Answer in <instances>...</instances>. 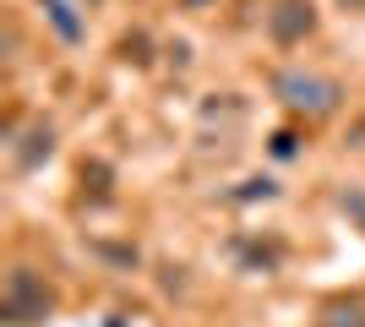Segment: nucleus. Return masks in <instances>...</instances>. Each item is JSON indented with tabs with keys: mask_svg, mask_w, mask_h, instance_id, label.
Masks as SVG:
<instances>
[{
	"mask_svg": "<svg viewBox=\"0 0 365 327\" xmlns=\"http://www.w3.org/2000/svg\"><path fill=\"white\" fill-rule=\"evenodd\" d=\"M267 88H273V98L289 109V115H300V120H327V115H338L344 98H349V88L338 77H322V71H305V66H278L273 77H267Z\"/></svg>",
	"mask_w": 365,
	"mask_h": 327,
	"instance_id": "obj_1",
	"label": "nucleus"
},
{
	"mask_svg": "<svg viewBox=\"0 0 365 327\" xmlns=\"http://www.w3.org/2000/svg\"><path fill=\"white\" fill-rule=\"evenodd\" d=\"M55 311V295L33 267H11L6 273V295H0V322L6 327H44Z\"/></svg>",
	"mask_w": 365,
	"mask_h": 327,
	"instance_id": "obj_2",
	"label": "nucleus"
},
{
	"mask_svg": "<svg viewBox=\"0 0 365 327\" xmlns=\"http://www.w3.org/2000/svg\"><path fill=\"white\" fill-rule=\"evenodd\" d=\"M262 28H267V38H273L278 49H294L322 28V11H317V0H267Z\"/></svg>",
	"mask_w": 365,
	"mask_h": 327,
	"instance_id": "obj_3",
	"label": "nucleus"
},
{
	"mask_svg": "<svg viewBox=\"0 0 365 327\" xmlns=\"http://www.w3.org/2000/svg\"><path fill=\"white\" fill-rule=\"evenodd\" d=\"M38 11H44V28L61 38L66 49H82L88 44V16L76 0H38Z\"/></svg>",
	"mask_w": 365,
	"mask_h": 327,
	"instance_id": "obj_4",
	"label": "nucleus"
},
{
	"mask_svg": "<svg viewBox=\"0 0 365 327\" xmlns=\"http://www.w3.org/2000/svg\"><path fill=\"white\" fill-rule=\"evenodd\" d=\"M49 158H55V125H49V120H33L28 137L11 142V170L16 175H33V170H44Z\"/></svg>",
	"mask_w": 365,
	"mask_h": 327,
	"instance_id": "obj_5",
	"label": "nucleus"
},
{
	"mask_svg": "<svg viewBox=\"0 0 365 327\" xmlns=\"http://www.w3.org/2000/svg\"><path fill=\"white\" fill-rule=\"evenodd\" d=\"M88 251H93V256H104L109 267H120V273H137V267H142V251L131 246V240H120V246H115V240H88Z\"/></svg>",
	"mask_w": 365,
	"mask_h": 327,
	"instance_id": "obj_6",
	"label": "nucleus"
},
{
	"mask_svg": "<svg viewBox=\"0 0 365 327\" xmlns=\"http://www.w3.org/2000/svg\"><path fill=\"white\" fill-rule=\"evenodd\" d=\"M322 327H365V300H333L322 311Z\"/></svg>",
	"mask_w": 365,
	"mask_h": 327,
	"instance_id": "obj_7",
	"label": "nucleus"
},
{
	"mask_svg": "<svg viewBox=\"0 0 365 327\" xmlns=\"http://www.w3.org/2000/svg\"><path fill=\"white\" fill-rule=\"evenodd\" d=\"M257 197H262V202H273V197H278L273 175H251V180H240V191H229V202H257Z\"/></svg>",
	"mask_w": 365,
	"mask_h": 327,
	"instance_id": "obj_8",
	"label": "nucleus"
},
{
	"mask_svg": "<svg viewBox=\"0 0 365 327\" xmlns=\"http://www.w3.org/2000/svg\"><path fill=\"white\" fill-rule=\"evenodd\" d=\"M338 207H344V213L354 218V229L365 234V191L360 186H344V191H338Z\"/></svg>",
	"mask_w": 365,
	"mask_h": 327,
	"instance_id": "obj_9",
	"label": "nucleus"
},
{
	"mask_svg": "<svg viewBox=\"0 0 365 327\" xmlns=\"http://www.w3.org/2000/svg\"><path fill=\"white\" fill-rule=\"evenodd\" d=\"M148 49H153V44H148V33H142V28H137V33H125V38H120V55H125V61H137V66H148V61H153Z\"/></svg>",
	"mask_w": 365,
	"mask_h": 327,
	"instance_id": "obj_10",
	"label": "nucleus"
},
{
	"mask_svg": "<svg viewBox=\"0 0 365 327\" xmlns=\"http://www.w3.org/2000/svg\"><path fill=\"white\" fill-rule=\"evenodd\" d=\"M267 153L273 158H300V137H294V131H273V137H267Z\"/></svg>",
	"mask_w": 365,
	"mask_h": 327,
	"instance_id": "obj_11",
	"label": "nucleus"
},
{
	"mask_svg": "<svg viewBox=\"0 0 365 327\" xmlns=\"http://www.w3.org/2000/svg\"><path fill=\"white\" fill-rule=\"evenodd\" d=\"M338 11H354V16H365V0H338Z\"/></svg>",
	"mask_w": 365,
	"mask_h": 327,
	"instance_id": "obj_12",
	"label": "nucleus"
},
{
	"mask_svg": "<svg viewBox=\"0 0 365 327\" xmlns=\"http://www.w3.org/2000/svg\"><path fill=\"white\" fill-rule=\"evenodd\" d=\"M185 11H207V6H213V0H180Z\"/></svg>",
	"mask_w": 365,
	"mask_h": 327,
	"instance_id": "obj_13",
	"label": "nucleus"
},
{
	"mask_svg": "<svg viewBox=\"0 0 365 327\" xmlns=\"http://www.w3.org/2000/svg\"><path fill=\"white\" fill-rule=\"evenodd\" d=\"M76 6H98V0H76Z\"/></svg>",
	"mask_w": 365,
	"mask_h": 327,
	"instance_id": "obj_14",
	"label": "nucleus"
}]
</instances>
